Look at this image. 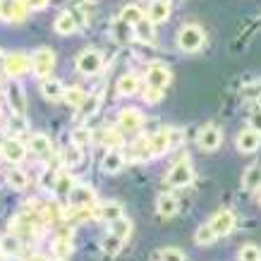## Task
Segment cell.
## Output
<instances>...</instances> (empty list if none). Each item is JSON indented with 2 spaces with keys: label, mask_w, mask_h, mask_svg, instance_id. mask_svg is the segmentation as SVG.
<instances>
[{
  "label": "cell",
  "mask_w": 261,
  "mask_h": 261,
  "mask_svg": "<svg viewBox=\"0 0 261 261\" xmlns=\"http://www.w3.org/2000/svg\"><path fill=\"white\" fill-rule=\"evenodd\" d=\"M91 139H94V137H91V129H89V127H74L72 135H70V142L74 144V146H80V149L89 146Z\"/></svg>",
  "instance_id": "cell-34"
},
{
  "label": "cell",
  "mask_w": 261,
  "mask_h": 261,
  "mask_svg": "<svg viewBox=\"0 0 261 261\" xmlns=\"http://www.w3.org/2000/svg\"><path fill=\"white\" fill-rule=\"evenodd\" d=\"M29 15V8L24 0H0V19L3 22H24Z\"/></svg>",
  "instance_id": "cell-6"
},
{
  "label": "cell",
  "mask_w": 261,
  "mask_h": 261,
  "mask_svg": "<svg viewBox=\"0 0 261 261\" xmlns=\"http://www.w3.org/2000/svg\"><path fill=\"white\" fill-rule=\"evenodd\" d=\"M151 156H153V151H151L149 139H137V142H132L125 149L127 161H146V159H151Z\"/></svg>",
  "instance_id": "cell-23"
},
{
  "label": "cell",
  "mask_w": 261,
  "mask_h": 261,
  "mask_svg": "<svg viewBox=\"0 0 261 261\" xmlns=\"http://www.w3.org/2000/svg\"><path fill=\"white\" fill-rule=\"evenodd\" d=\"M194 240H197V245L208 247V245H214L218 238H216V232L211 230V225H208V223H204L201 228H197V232H194Z\"/></svg>",
  "instance_id": "cell-38"
},
{
  "label": "cell",
  "mask_w": 261,
  "mask_h": 261,
  "mask_svg": "<svg viewBox=\"0 0 261 261\" xmlns=\"http://www.w3.org/2000/svg\"><path fill=\"white\" fill-rule=\"evenodd\" d=\"M98 106H101V96H98V94H89L87 101L80 106V118H82V120H89L91 115H96Z\"/></svg>",
  "instance_id": "cell-32"
},
{
  "label": "cell",
  "mask_w": 261,
  "mask_h": 261,
  "mask_svg": "<svg viewBox=\"0 0 261 261\" xmlns=\"http://www.w3.org/2000/svg\"><path fill=\"white\" fill-rule=\"evenodd\" d=\"M120 19H122V22H127L129 27H137V24L144 22L146 17H144V12L137 8V5H127V8L120 12Z\"/></svg>",
  "instance_id": "cell-36"
},
{
  "label": "cell",
  "mask_w": 261,
  "mask_h": 261,
  "mask_svg": "<svg viewBox=\"0 0 261 261\" xmlns=\"http://www.w3.org/2000/svg\"><path fill=\"white\" fill-rule=\"evenodd\" d=\"M80 3H87V0H80Z\"/></svg>",
  "instance_id": "cell-51"
},
{
  "label": "cell",
  "mask_w": 261,
  "mask_h": 261,
  "mask_svg": "<svg viewBox=\"0 0 261 261\" xmlns=\"http://www.w3.org/2000/svg\"><path fill=\"white\" fill-rule=\"evenodd\" d=\"M96 218H101V221H106V223L125 218V206L120 204V201H106V204L96 206Z\"/></svg>",
  "instance_id": "cell-21"
},
{
  "label": "cell",
  "mask_w": 261,
  "mask_h": 261,
  "mask_svg": "<svg viewBox=\"0 0 261 261\" xmlns=\"http://www.w3.org/2000/svg\"><path fill=\"white\" fill-rule=\"evenodd\" d=\"M74 65H77V70H80L82 74L94 77V74H98V72L103 70V56L98 50H94V48H87V50H82L80 56H77Z\"/></svg>",
  "instance_id": "cell-4"
},
{
  "label": "cell",
  "mask_w": 261,
  "mask_h": 261,
  "mask_svg": "<svg viewBox=\"0 0 261 261\" xmlns=\"http://www.w3.org/2000/svg\"><path fill=\"white\" fill-rule=\"evenodd\" d=\"M111 36L115 43H120V46H125V43H129V41L135 39V27H129L127 22H122V19H115V22L111 24Z\"/></svg>",
  "instance_id": "cell-24"
},
{
  "label": "cell",
  "mask_w": 261,
  "mask_h": 261,
  "mask_svg": "<svg viewBox=\"0 0 261 261\" xmlns=\"http://www.w3.org/2000/svg\"><path fill=\"white\" fill-rule=\"evenodd\" d=\"M127 159H125V153L118 149H108L106 153H103V161H101V170L106 175H115L120 173L122 168H125Z\"/></svg>",
  "instance_id": "cell-15"
},
{
  "label": "cell",
  "mask_w": 261,
  "mask_h": 261,
  "mask_svg": "<svg viewBox=\"0 0 261 261\" xmlns=\"http://www.w3.org/2000/svg\"><path fill=\"white\" fill-rule=\"evenodd\" d=\"M77 17H74V12L72 10H63L60 15L56 17V22H53V29H56V34H60V36H72V34H77Z\"/></svg>",
  "instance_id": "cell-16"
},
{
  "label": "cell",
  "mask_w": 261,
  "mask_h": 261,
  "mask_svg": "<svg viewBox=\"0 0 261 261\" xmlns=\"http://www.w3.org/2000/svg\"><path fill=\"white\" fill-rule=\"evenodd\" d=\"M235 144H238V151H242V153H254L261 146V132L254 127H247L238 135Z\"/></svg>",
  "instance_id": "cell-13"
},
{
  "label": "cell",
  "mask_w": 261,
  "mask_h": 261,
  "mask_svg": "<svg viewBox=\"0 0 261 261\" xmlns=\"http://www.w3.org/2000/svg\"><path fill=\"white\" fill-rule=\"evenodd\" d=\"M12 129H15V132H24V129H27V118L12 115Z\"/></svg>",
  "instance_id": "cell-45"
},
{
  "label": "cell",
  "mask_w": 261,
  "mask_h": 261,
  "mask_svg": "<svg viewBox=\"0 0 261 261\" xmlns=\"http://www.w3.org/2000/svg\"><path fill=\"white\" fill-rule=\"evenodd\" d=\"M170 84V70H168L166 65H151L149 70H146V87H153V89H163Z\"/></svg>",
  "instance_id": "cell-14"
},
{
  "label": "cell",
  "mask_w": 261,
  "mask_h": 261,
  "mask_svg": "<svg viewBox=\"0 0 261 261\" xmlns=\"http://www.w3.org/2000/svg\"><path fill=\"white\" fill-rule=\"evenodd\" d=\"M24 261H50L48 256H43V254H29Z\"/></svg>",
  "instance_id": "cell-47"
},
{
  "label": "cell",
  "mask_w": 261,
  "mask_h": 261,
  "mask_svg": "<svg viewBox=\"0 0 261 261\" xmlns=\"http://www.w3.org/2000/svg\"><path fill=\"white\" fill-rule=\"evenodd\" d=\"M103 142H106V146H111V149L120 146V132H115V129H106V135H103Z\"/></svg>",
  "instance_id": "cell-43"
},
{
  "label": "cell",
  "mask_w": 261,
  "mask_h": 261,
  "mask_svg": "<svg viewBox=\"0 0 261 261\" xmlns=\"http://www.w3.org/2000/svg\"><path fill=\"white\" fill-rule=\"evenodd\" d=\"M111 232L113 235H118L120 240H127L129 238V232H132V223H129V218H118V221L111 223Z\"/></svg>",
  "instance_id": "cell-39"
},
{
  "label": "cell",
  "mask_w": 261,
  "mask_h": 261,
  "mask_svg": "<svg viewBox=\"0 0 261 261\" xmlns=\"http://www.w3.org/2000/svg\"><path fill=\"white\" fill-rule=\"evenodd\" d=\"M256 101H259V106H261V96H259V98H256Z\"/></svg>",
  "instance_id": "cell-50"
},
{
  "label": "cell",
  "mask_w": 261,
  "mask_h": 261,
  "mask_svg": "<svg viewBox=\"0 0 261 261\" xmlns=\"http://www.w3.org/2000/svg\"><path fill=\"white\" fill-rule=\"evenodd\" d=\"M142 98H144V103L153 106V103H159L161 98H163V91H161V89H153V87H146L142 91Z\"/></svg>",
  "instance_id": "cell-42"
},
{
  "label": "cell",
  "mask_w": 261,
  "mask_h": 261,
  "mask_svg": "<svg viewBox=\"0 0 261 261\" xmlns=\"http://www.w3.org/2000/svg\"><path fill=\"white\" fill-rule=\"evenodd\" d=\"M74 185L77 182L72 180V175H67V173H58L56 175V180H53V194H56V199H60V201H67L70 199V194H72V190H74Z\"/></svg>",
  "instance_id": "cell-20"
},
{
  "label": "cell",
  "mask_w": 261,
  "mask_h": 261,
  "mask_svg": "<svg viewBox=\"0 0 261 261\" xmlns=\"http://www.w3.org/2000/svg\"><path fill=\"white\" fill-rule=\"evenodd\" d=\"M249 127H254V129L261 132V106H256V108L249 113Z\"/></svg>",
  "instance_id": "cell-44"
},
{
  "label": "cell",
  "mask_w": 261,
  "mask_h": 261,
  "mask_svg": "<svg viewBox=\"0 0 261 261\" xmlns=\"http://www.w3.org/2000/svg\"><path fill=\"white\" fill-rule=\"evenodd\" d=\"M72 254V240L70 235H58L53 240V259L58 261H67V256Z\"/></svg>",
  "instance_id": "cell-27"
},
{
  "label": "cell",
  "mask_w": 261,
  "mask_h": 261,
  "mask_svg": "<svg viewBox=\"0 0 261 261\" xmlns=\"http://www.w3.org/2000/svg\"><path fill=\"white\" fill-rule=\"evenodd\" d=\"M156 211H159L161 218H170V216L177 214V199L173 194H161L156 199Z\"/></svg>",
  "instance_id": "cell-26"
},
{
  "label": "cell",
  "mask_w": 261,
  "mask_h": 261,
  "mask_svg": "<svg viewBox=\"0 0 261 261\" xmlns=\"http://www.w3.org/2000/svg\"><path fill=\"white\" fill-rule=\"evenodd\" d=\"M67 201L72 208H91V206H96V192L87 182H77Z\"/></svg>",
  "instance_id": "cell-7"
},
{
  "label": "cell",
  "mask_w": 261,
  "mask_h": 261,
  "mask_svg": "<svg viewBox=\"0 0 261 261\" xmlns=\"http://www.w3.org/2000/svg\"><path fill=\"white\" fill-rule=\"evenodd\" d=\"M149 144H151L153 156H163V153H168V151L173 149V135H170V127H163V129H159L153 137H149Z\"/></svg>",
  "instance_id": "cell-17"
},
{
  "label": "cell",
  "mask_w": 261,
  "mask_h": 261,
  "mask_svg": "<svg viewBox=\"0 0 261 261\" xmlns=\"http://www.w3.org/2000/svg\"><path fill=\"white\" fill-rule=\"evenodd\" d=\"M87 91H84V89L82 87H67L65 89V96H63V101L67 103V106H70V108H80L82 103L87 101Z\"/></svg>",
  "instance_id": "cell-30"
},
{
  "label": "cell",
  "mask_w": 261,
  "mask_h": 261,
  "mask_svg": "<svg viewBox=\"0 0 261 261\" xmlns=\"http://www.w3.org/2000/svg\"><path fill=\"white\" fill-rule=\"evenodd\" d=\"M41 96L46 98V101H63L65 96V84L60 80H56V77H48V80H41Z\"/></svg>",
  "instance_id": "cell-18"
},
{
  "label": "cell",
  "mask_w": 261,
  "mask_h": 261,
  "mask_svg": "<svg viewBox=\"0 0 261 261\" xmlns=\"http://www.w3.org/2000/svg\"><path fill=\"white\" fill-rule=\"evenodd\" d=\"M223 142V132L218 125H206L197 137V144L201 151H216Z\"/></svg>",
  "instance_id": "cell-10"
},
{
  "label": "cell",
  "mask_w": 261,
  "mask_h": 261,
  "mask_svg": "<svg viewBox=\"0 0 261 261\" xmlns=\"http://www.w3.org/2000/svg\"><path fill=\"white\" fill-rule=\"evenodd\" d=\"M240 261H261V249L249 242L240 249Z\"/></svg>",
  "instance_id": "cell-41"
},
{
  "label": "cell",
  "mask_w": 261,
  "mask_h": 261,
  "mask_svg": "<svg viewBox=\"0 0 261 261\" xmlns=\"http://www.w3.org/2000/svg\"><path fill=\"white\" fill-rule=\"evenodd\" d=\"M8 261H15V259H8Z\"/></svg>",
  "instance_id": "cell-52"
},
{
  "label": "cell",
  "mask_w": 261,
  "mask_h": 261,
  "mask_svg": "<svg viewBox=\"0 0 261 261\" xmlns=\"http://www.w3.org/2000/svg\"><path fill=\"white\" fill-rule=\"evenodd\" d=\"M192 180H194V168H192L190 159H180L166 175V185L175 187V190H182V187L192 185Z\"/></svg>",
  "instance_id": "cell-2"
},
{
  "label": "cell",
  "mask_w": 261,
  "mask_h": 261,
  "mask_svg": "<svg viewBox=\"0 0 261 261\" xmlns=\"http://www.w3.org/2000/svg\"><path fill=\"white\" fill-rule=\"evenodd\" d=\"M204 43H206V34L199 24H185V27H180V32H177V46H180V50L197 53V50L204 48Z\"/></svg>",
  "instance_id": "cell-1"
},
{
  "label": "cell",
  "mask_w": 261,
  "mask_h": 261,
  "mask_svg": "<svg viewBox=\"0 0 261 261\" xmlns=\"http://www.w3.org/2000/svg\"><path fill=\"white\" fill-rule=\"evenodd\" d=\"M242 187L247 192H254L261 187V163H252L242 175Z\"/></svg>",
  "instance_id": "cell-25"
},
{
  "label": "cell",
  "mask_w": 261,
  "mask_h": 261,
  "mask_svg": "<svg viewBox=\"0 0 261 261\" xmlns=\"http://www.w3.org/2000/svg\"><path fill=\"white\" fill-rule=\"evenodd\" d=\"M27 72H32V58L24 56V53H10L8 65H5V74L10 80H19Z\"/></svg>",
  "instance_id": "cell-9"
},
{
  "label": "cell",
  "mask_w": 261,
  "mask_h": 261,
  "mask_svg": "<svg viewBox=\"0 0 261 261\" xmlns=\"http://www.w3.org/2000/svg\"><path fill=\"white\" fill-rule=\"evenodd\" d=\"M146 19L151 24H163L170 19V3L168 0H151L149 10H146Z\"/></svg>",
  "instance_id": "cell-19"
},
{
  "label": "cell",
  "mask_w": 261,
  "mask_h": 261,
  "mask_svg": "<svg viewBox=\"0 0 261 261\" xmlns=\"http://www.w3.org/2000/svg\"><path fill=\"white\" fill-rule=\"evenodd\" d=\"M208 225H211V230L216 232V238H225L230 230L235 228V214L228 211V208H223V211L214 214V218L208 221Z\"/></svg>",
  "instance_id": "cell-12"
},
{
  "label": "cell",
  "mask_w": 261,
  "mask_h": 261,
  "mask_svg": "<svg viewBox=\"0 0 261 261\" xmlns=\"http://www.w3.org/2000/svg\"><path fill=\"white\" fill-rule=\"evenodd\" d=\"M22 252V242L15 238V235H5L0 238V256H8V259H15Z\"/></svg>",
  "instance_id": "cell-28"
},
{
  "label": "cell",
  "mask_w": 261,
  "mask_h": 261,
  "mask_svg": "<svg viewBox=\"0 0 261 261\" xmlns=\"http://www.w3.org/2000/svg\"><path fill=\"white\" fill-rule=\"evenodd\" d=\"M24 3H27L29 10H46L50 0H24Z\"/></svg>",
  "instance_id": "cell-46"
},
{
  "label": "cell",
  "mask_w": 261,
  "mask_h": 261,
  "mask_svg": "<svg viewBox=\"0 0 261 261\" xmlns=\"http://www.w3.org/2000/svg\"><path fill=\"white\" fill-rule=\"evenodd\" d=\"M139 89H142V84H139V77H135V74H122L118 80V94L120 96H135Z\"/></svg>",
  "instance_id": "cell-29"
},
{
  "label": "cell",
  "mask_w": 261,
  "mask_h": 261,
  "mask_svg": "<svg viewBox=\"0 0 261 261\" xmlns=\"http://www.w3.org/2000/svg\"><path fill=\"white\" fill-rule=\"evenodd\" d=\"M0 153L5 156V161H10L12 166H17V163H22V161L27 159V146H24L19 139L10 137V139H5V142L0 144Z\"/></svg>",
  "instance_id": "cell-11"
},
{
  "label": "cell",
  "mask_w": 261,
  "mask_h": 261,
  "mask_svg": "<svg viewBox=\"0 0 261 261\" xmlns=\"http://www.w3.org/2000/svg\"><path fill=\"white\" fill-rule=\"evenodd\" d=\"M159 259L161 261H187V254L177 249V247H166L159 252Z\"/></svg>",
  "instance_id": "cell-40"
},
{
  "label": "cell",
  "mask_w": 261,
  "mask_h": 261,
  "mask_svg": "<svg viewBox=\"0 0 261 261\" xmlns=\"http://www.w3.org/2000/svg\"><path fill=\"white\" fill-rule=\"evenodd\" d=\"M56 67V53H53V48H36V53L32 56V72L41 80H48L50 77V72Z\"/></svg>",
  "instance_id": "cell-3"
},
{
  "label": "cell",
  "mask_w": 261,
  "mask_h": 261,
  "mask_svg": "<svg viewBox=\"0 0 261 261\" xmlns=\"http://www.w3.org/2000/svg\"><path fill=\"white\" fill-rule=\"evenodd\" d=\"M122 242H125V240H120L118 235L108 232V235H106V238L101 240V249H103V254H106V256H115V254H118L120 249H122Z\"/></svg>",
  "instance_id": "cell-33"
},
{
  "label": "cell",
  "mask_w": 261,
  "mask_h": 261,
  "mask_svg": "<svg viewBox=\"0 0 261 261\" xmlns=\"http://www.w3.org/2000/svg\"><path fill=\"white\" fill-rule=\"evenodd\" d=\"M259 204H261V190H259Z\"/></svg>",
  "instance_id": "cell-49"
},
{
  "label": "cell",
  "mask_w": 261,
  "mask_h": 261,
  "mask_svg": "<svg viewBox=\"0 0 261 261\" xmlns=\"http://www.w3.org/2000/svg\"><path fill=\"white\" fill-rule=\"evenodd\" d=\"M144 125V115L137 108H122L118 115V129L125 135H135Z\"/></svg>",
  "instance_id": "cell-8"
},
{
  "label": "cell",
  "mask_w": 261,
  "mask_h": 261,
  "mask_svg": "<svg viewBox=\"0 0 261 261\" xmlns=\"http://www.w3.org/2000/svg\"><path fill=\"white\" fill-rule=\"evenodd\" d=\"M135 36L142 41V43H153V39H156V34H153V24H151L149 19L139 22L135 27Z\"/></svg>",
  "instance_id": "cell-37"
},
{
  "label": "cell",
  "mask_w": 261,
  "mask_h": 261,
  "mask_svg": "<svg viewBox=\"0 0 261 261\" xmlns=\"http://www.w3.org/2000/svg\"><path fill=\"white\" fill-rule=\"evenodd\" d=\"M5 98L10 103V111L12 115H22L27 118V94H24V87L17 80H12L5 89Z\"/></svg>",
  "instance_id": "cell-5"
},
{
  "label": "cell",
  "mask_w": 261,
  "mask_h": 261,
  "mask_svg": "<svg viewBox=\"0 0 261 261\" xmlns=\"http://www.w3.org/2000/svg\"><path fill=\"white\" fill-rule=\"evenodd\" d=\"M29 151H32L34 156H39V159H48L50 153H53V142L48 139V135H36L29 137Z\"/></svg>",
  "instance_id": "cell-22"
},
{
  "label": "cell",
  "mask_w": 261,
  "mask_h": 261,
  "mask_svg": "<svg viewBox=\"0 0 261 261\" xmlns=\"http://www.w3.org/2000/svg\"><path fill=\"white\" fill-rule=\"evenodd\" d=\"M82 159H84V149H80V146H67V149L63 151V163L67 168H74V166H80Z\"/></svg>",
  "instance_id": "cell-35"
},
{
  "label": "cell",
  "mask_w": 261,
  "mask_h": 261,
  "mask_svg": "<svg viewBox=\"0 0 261 261\" xmlns=\"http://www.w3.org/2000/svg\"><path fill=\"white\" fill-rule=\"evenodd\" d=\"M5 65H8V56H5L3 48H0V72H5Z\"/></svg>",
  "instance_id": "cell-48"
},
{
  "label": "cell",
  "mask_w": 261,
  "mask_h": 261,
  "mask_svg": "<svg viewBox=\"0 0 261 261\" xmlns=\"http://www.w3.org/2000/svg\"><path fill=\"white\" fill-rule=\"evenodd\" d=\"M5 180H8V185L12 187V190H24L27 185H29V177H27V173H24L22 168H10L8 175H5Z\"/></svg>",
  "instance_id": "cell-31"
}]
</instances>
